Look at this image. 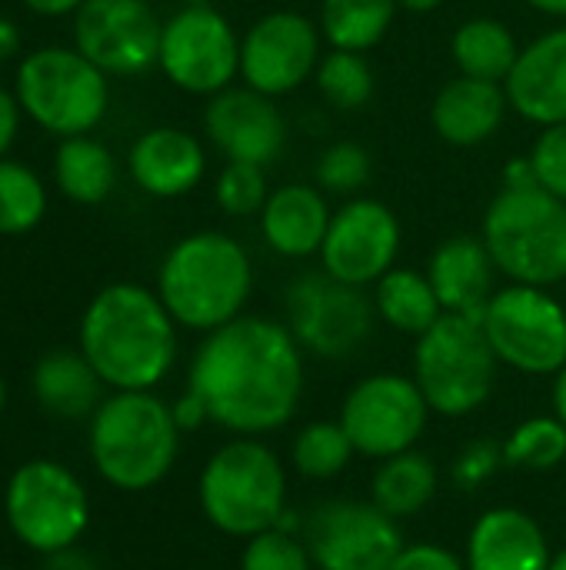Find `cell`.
<instances>
[{
    "label": "cell",
    "mask_w": 566,
    "mask_h": 570,
    "mask_svg": "<svg viewBox=\"0 0 566 570\" xmlns=\"http://www.w3.org/2000/svg\"><path fill=\"white\" fill-rule=\"evenodd\" d=\"M180 454L173 407L153 391H113L90 417V461L117 491H150Z\"/></svg>",
    "instance_id": "obj_4"
},
{
    "label": "cell",
    "mask_w": 566,
    "mask_h": 570,
    "mask_svg": "<svg viewBox=\"0 0 566 570\" xmlns=\"http://www.w3.org/2000/svg\"><path fill=\"white\" fill-rule=\"evenodd\" d=\"M397 3L407 13H434L437 7H444V0H397Z\"/></svg>",
    "instance_id": "obj_48"
},
{
    "label": "cell",
    "mask_w": 566,
    "mask_h": 570,
    "mask_svg": "<svg viewBox=\"0 0 566 570\" xmlns=\"http://www.w3.org/2000/svg\"><path fill=\"white\" fill-rule=\"evenodd\" d=\"M430 417V404L414 377L370 374L350 387L340 407V424L364 458H394L410 451Z\"/></svg>",
    "instance_id": "obj_13"
},
{
    "label": "cell",
    "mask_w": 566,
    "mask_h": 570,
    "mask_svg": "<svg viewBox=\"0 0 566 570\" xmlns=\"http://www.w3.org/2000/svg\"><path fill=\"white\" fill-rule=\"evenodd\" d=\"M504 90L520 120L540 130L566 124V23L520 47Z\"/></svg>",
    "instance_id": "obj_19"
},
{
    "label": "cell",
    "mask_w": 566,
    "mask_h": 570,
    "mask_svg": "<svg viewBox=\"0 0 566 570\" xmlns=\"http://www.w3.org/2000/svg\"><path fill=\"white\" fill-rule=\"evenodd\" d=\"M284 307L297 344L327 361H340L360 351L377 321L374 297H367L364 287L330 277L324 267L294 277Z\"/></svg>",
    "instance_id": "obj_12"
},
{
    "label": "cell",
    "mask_w": 566,
    "mask_h": 570,
    "mask_svg": "<svg viewBox=\"0 0 566 570\" xmlns=\"http://www.w3.org/2000/svg\"><path fill=\"white\" fill-rule=\"evenodd\" d=\"M530 10L544 13V17H557V20H566V0H524Z\"/></svg>",
    "instance_id": "obj_47"
},
{
    "label": "cell",
    "mask_w": 566,
    "mask_h": 570,
    "mask_svg": "<svg viewBox=\"0 0 566 570\" xmlns=\"http://www.w3.org/2000/svg\"><path fill=\"white\" fill-rule=\"evenodd\" d=\"M20 110L57 140L90 134L110 110V77L77 47H37L17 63Z\"/></svg>",
    "instance_id": "obj_7"
},
{
    "label": "cell",
    "mask_w": 566,
    "mask_h": 570,
    "mask_svg": "<svg viewBox=\"0 0 566 570\" xmlns=\"http://www.w3.org/2000/svg\"><path fill=\"white\" fill-rule=\"evenodd\" d=\"M163 20L150 0H83L73 10V47L107 77L157 67Z\"/></svg>",
    "instance_id": "obj_16"
},
{
    "label": "cell",
    "mask_w": 566,
    "mask_h": 570,
    "mask_svg": "<svg viewBox=\"0 0 566 570\" xmlns=\"http://www.w3.org/2000/svg\"><path fill=\"white\" fill-rule=\"evenodd\" d=\"M390 570H467V564L440 544H410Z\"/></svg>",
    "instance_id": "obj_40"
},
{
    "label": "cell",
    "mask_w": 566,
    "mask_h": 570,
    "mask_svg": "<svg viewBox=\"0 0 566 570\" xmlns=\"http://www.w3.org/2000/svg\"><path fill=\"white\" fill-rule=\"evenodd\" d=\"M554 417L566 428V364L554 374Z\"/></svg>",
    "instance_id": "obj_46"
},
{
    "label": "cell",
    "mask_w": 566,
    "mask_h": 570,
    "mask_svg": "<svg viewBox=\"0 0 566 570\" xmlns=\"http://www.w3.org/2000/svg\"><path fill=\"white\" fill-rule=\"evenodd\" d=\"M330 204L317 184H284L270 190L260 210V237L264 244L287 261H307L320 254L327 227H330Z\"/></svg>",
    "instance_id": "obj_23"
},
{
    "label": "cell",
    "mask_w": 566,
    "mask_h": 570,
    "mask_svg": "<svg viewBox=\"0 0 566 570\" xmlns=\"http://www.w3.org/2000/svg\"><path fill=\"white\" fill-rule=\"evenodd\" d=\"M480 324L497 361L520 374L544 377L566 364V307L547 287L507 284L494 291Z\"/></svg>",
    "instance_id": "obj_10"
},
{
    "label": "cell",
    "mask_w": 566,
    "mask_h": 570,
    "mask_svg": "<svg viewBox=\"0 0 566 570\" xmlns=\"http://www.w3.org/2000/svg\"><path fill=\"white\" fill-rule=\"evenodd\" d=\"M107 384L90 367V361L70 347L47 351L30 371V391L43 414L57 421H83L100 407V391Z\"/></svg>",
    "instance_id": "obj_25"
},
{
    "label": "cell",
    "mask_w": 566,
    "mask_h": 570,
    "mask_svg": "<svg viewBox=\"0 0 566 570\" xmlns=\"http://www.w3.org/2000/svg\"><path fill=\"white\" fill-rule=\"evenodd\" d=\"M397 0H320L317 23L334 50L367 53L390 33L397 20Z\"/></svg>",
    "instance_id": "obj_29"
},
{
    "label": "cell",
    "mask_w": 566,
    "mask_h": 570,
    "mask_svg": "<svg viewBox=\"0 0 566 570\" xmlns=\"http://www.w3.org/2000/svg\"><path fill=\"white\" fill-rule=\"evenodd\" d=\"M500 458H504V454H500L494 444L480 441V444H474V448H467V451L460 454V461H457V468H454V478H457L464 488H477L480 481H487V478L497 471Z\"/></svg>",
    "instance_id": "obj_39"
},
{
    "label": "cell",
    "mask_w": 566,
    "mask_h": 570,
    "mask_svg": "<svg viewBox=\"0 0 566 570\" xmlns=\"http://www.w3.org/2000/svg\"><path fill=\"white\" fill-rule=\"evenodd\" d=\"M504 461L527 471H554L566 461V428L557 417L524 421L504 444Z\"/></svg>",
    "instance_id": "obj_35"
},
{
    "label": "cell",
    "mask_w": 566,
    "mask_h": 570,
    "mask_svg": "<svg viewBox=\"0 0 566 570\" xmlns=\"http://www.w3.org/2000/svg\"><path fill=\"white\" fill-rule=\"evenodd\" d=\"M530 160L537 170V184L554 197L566 200V124L544 127L530 147Z\"/></svg>",
    "instance_id": "obj_38"
},
{
    "label": "cell",
    "mask_w": 566,
    "mask_h": 570,
    "mask_svg": "<svg viewBox=\"0 0 566 570\" xmlns=\"http://www.w3.org/2000/svg\"><path fill=\"white\" fill-rule=\"evenodd\" d=\"M20 104L13 97V90H7L0 83V157H7L10 144L17 140V130H20Z\"/></svg>",
    "instance_id": "obj_41"
},
{
    "label": "cell",
    "mask_w": 566,
    "mask_h": 570,
    "mask_svg": "<svg viewBox=\"0 0 566 570\" xmlns=\"http://www.w3.org/2000/svg\"><path fill=\"white\" fill-rule=\"evenodd\" d=\"M374 307L377 317L410 337L427 334L447 311L424 271L414 267H394L374 284Z\"/></svg>",
    "instance_id": "obj_27"
},
{
    "label": "cell",
    "mask_w": 566,
    "mask_h": 570,
    "mask_svg": "<svg viewBox=\"0 0 566 570\" xmlns=\"http://www.w3.org/2000/svg\"><path fill=\"white\" fill-rule=\"evenodd\" d=\"M3 407H7V384H3V377H0V414H3Z\"/></svg>",
    "instance_id": "obj_50"
},
{
    "label": "cell",
    "mask_w": 566,
    "mask_h": 570,
    "mask_svg": "<svg viewBox=\"0 0 566 570\" xmlns=\"http://www.w3.org/2000/svg\"><path fill=\"white\" fill-rule=\"evenodd\" d=\"M480 237L510 284L566 281V200L537 187H500L484 210Z\"/></svg>",
    "instance_id": "obj_5"
},
{
    "label": "cell",
    "mask_w": 566,
    "mask_h": 570,
    "mask_svg": "<svg viewBox=\"0 0 566 570\" xmlns=\"http://www.w3.org/2000/svg\"><path fill=\"white\" fill-rule=\"evenodd\" d=\"M517 53L520 43L514 30L497 17H470L450 37V57L457 63V73L474 80L504 83L517 63Z\"/></svg>",
    "instance_id": "obj_28"
},
{
    "label": "cell",
    "mask_w": 566,
    "mask_h": 570,
    "mask_svg": "<svg viewBox=\"0 0 566 570\" xmlns=\"http://www.w3.org/2000/svg\"><path fill=\"white\" fill-rule=\"evenodd\" d=\"M80 354L113 391H153L177 364V321L160 294L117 281L80 317Z\"/></svg>",
    "instance_id": "obj_2"
},
{
    "label": "cell",
    "mask_w": 566,
    "mask_h": 570,
    "mask_svg": "<svg viewBox=\"0 0 566 570\" xmlns=\"http://www.w3.org/2000/svg\"><path fill=\"white\" fill-rule=\"evenodd\" d=\"M157 294L177 327L210 334L237 321L254 294L250 254L224 230L187 234L163 254Z\"/></svg>",
    "instance_id": "obj_3"
},
{
    "label": "cell",
    "mask_w": 566,
    "mask_h": 570,
    "mask_svg": "<svg viewBox=\"0 0 566 570\" xmlns=\"http://www.w3.org/2000/svg\"><path fill=\"white\" fill-rule=\"evenodd\" d=\"M173 421H177L180 431H197V428H200L203 421H210V417H207L203 401H200L193 391H187V394L173 404Z\"/></svg>",
    "instance_id": "obj_42"
},
{
    "label": "cell",
    "mask_w": 566,
    "mask_h": 570,
    "mask_svg": "<svg viewBox=\"0 0 566 570\" xmlns=\"http://www.w3.org/2000/svg\"><path fill=\"white\" fill-rule=\"evenodd\" d=\"M314 83H317V94L334 110H344V114L364 110L374 100V90H377V77H374L370 60L364 53L334 50V47L320 57Z\"/></svg>",
    "instance_id": "obj_31"
},
{
    "label": "cell",
    "mask_w": 566,
    "mask_h": 570,
    "mask_svg": "<svg viewBox=\"0 0 566 570\" xmlns=\"http://www.w3.org/2000/svg\"><path fill=\"white\" fill-rule=\"evenodd\" d=\"M437 494V468L420 451H404L387 458L370 484V501L387 511L390 518H410L420 514Z\"/></svg>",
    "instance_id": "obj_30"
},
{
    "label": "cell",
    "mask_w": 566,
    "mask_h": 570,
    "mask_svg": "<svg viewBox=\"0 0 566 570\" xmlns=\"http://www.w3.org/2000/svg\"><path fill=\"white\" fill-rule=\"evenodd\" d=\"M354 454L357 451L340 421H314L294 441V468L310 481L337 478Z\"/></svg>",
    "instance_id": "obj_33"
},
{
    "label": "cell",
    "mask_w": 566,
    "mask_h": 570,
    "mask_svg": "<svg viewBox=\"0 0 566 570\" xmlns=\"http://www.w3.org/2000/svg\"><path fill=\"white\" fill-rule=\"evenodd\" d=\"M187 391L207 417L240 438H260L284 428L304 394V347L287 324L240 314L203 334L193 351Z\"/></svg>",
    "instance_id": "obj_1"
},
{
    "label": "cell",
    "mask_w": 566,
    "mask_h": 570,
    "mask_svg": "<svg viewBox=\"0 0 566 570\" xmlns=\"http://www.w3.org/2000/svg\"><path fill=\"white\" fill-rule=\"evenodd\" d=\"M550 561L547 534L517 508L480 514L467 541V570H547Z\"/></svg>",
    "instance_id": "obj_24"
},
{
    "label": "cell",
    "mask_w": 566,
    "mask_h": 570,
    "mask_svg": "<svg viewBox=\"0 0 566 570\" xmlns=\"http://www.w3.org/2000/svg\"><path fill=\"white\" fill-rule=\"evenodd\" d=\"M53 184L73 204H103L117 187V157L90 134L63 137L53 154Z\"/></svg>",
    "instance_id": "obj_26"
},
{
    "label": "cell",
    "mask_w": 566,
    "mask_h": 570,
    "mask_svg": "<svg viewBox=\"0 0 566 570\" xmlns=\"http://www.w3.org/2000/svg\"><path fill=\"white\" fill-rule=\"evenodd\" d=\"M47 214V187L27 164L0 157V237L30 234Z\"/></svg>",
    "instance_id": "obj_32"
},
{
    "label": "cell",
    "mask_w": 566,
    "mask_h": 570,
    "mask_svg": "<svg viewBox=\"0 0 566 570\" xmlns=\"http://www.w3.org/2000/svg\"><path fill=\"white\" fill-rule=\"evenodd\" d=\"M3 518L23 548L53 558L83 538L90 524V494L67 464L33 458L10 474Z\"/></svg>",
    "instance_id": "obj_9"
},
{
    "label": "cell",
    "mask_w": 566,
    "mask_h": 570,
    "mask_svg": "<svg viewBox=\"0 0 566 570\" xmlns=\"http://www.w3.org/2000/svg\"><path fill=\"white\" fill-rule=\"evenodd\" d=\"M0 570H10V568H0Z\"/></svg>",
    "instance_id": "obj_51"
},
{
    "label": "cell",
    "mask_w": 566,
    "mask_h": 570,
    "mask_svg": "<svg viewBox=\"0 0 566 570\" xmlns=\"http://www.w3.org/2000/svg\"><path fill=\"white\" fill-rule=\"evenodd\" d=\"M203 134L207 140L227 157L240 164L270 167L287 144V117L280 114L277 100L247 87L234 83L203 107Z\"/></svg>",
    "instance_id": "obj_18"
},
{
    "label": "cell",
    "mask_w": 566,
    "mask_h": 570,
    "mask_svg": "<svg viewBox=\"0 0 566 570\" xmlns=\"http://www.w3.org/2000/svg\"><path fill=\"white\" fill-rule=\"evenodd\" d=\"M500 187H537V170H534L530 154H527V157H514V160L504 167Z\"/></svg>",
    "instance_id": "obj_43"
},
{
    "label": "cell",
    "mask_w": 566,
    "mask_h": 570,
    "mask_svg": "<svg viewBox=\"0 0 566 570\" xmlns=\"http://www.w3.org/2000/svg\"><path fill=\"white\" fill-rule=\"evenodd\" d=\"M307 548L320 570H390L407 544L374 501H330L310 514Z\"/></svg>",
    "instance_id": "obj_17"
},
{
    "label": "cell",
    "mask_w": 566,
    "mask_h": 570,
    "mask_svg": "<svg viewBox=\"0 0 566 570\" xmlns=\"http://www.w3.org/2000/svg\"><path fill=\"white\" fill-rule=\"evenodd\" d=\"M203 518L227 538H254L287 514V474L280 458L254 438L224 444L200 474Z\"/></svg>",
    "instance_id": "obj_6"
},
{
    "label": "cell",
    "mask_w": 566,
    "mask_h": 570,
    "mask_svg": "<svg viewBox=\"0 0 566 570\" xmlns=\"http://www.w3.org/2000/svg\"><path fill=\"white\" fill-rule=\"evenodd\" d=\"M83 0H23L27 10L40 13V17H67L80 7Z\"/></svg>",
    "instance_id": "obj_44"
},
{
    "label": "cell",
    "mask_w": 566,
    "mask_h": 570,
    "mask_svg": "<svg viewBox=\"0 0 566 570\" xmlns=\"http://www.w3.org/2000/svg\"><path fill=\"white\" fill-rule=\"evenodd\" d=\"M547 570H566V551H564V554H557V558L550 561V568H547Z\"/></svg>",
    "instance_id": "obj_49"
},
{
    "label": "cell",
    "mask_w": 566,
    "mask_h": 570,
    "mask_svg": "<svg viewBox=\"0 0 566 570\" xmlns=\"http://www.w3.org/2000/svg\"><path fill=\"white\" fill-rule=\"evenodd\" d=\"M507 110H510V100H507L504 83L457 73L437 90L430 104V124L444 144L470 150L500 134Z\"/></svg>",
    "instance_id": "obj_22"
},
{
    "label": "cell",
    "mask_w": 566,
    "mask_h": 570,
    "mask_svg": "<svg viewBox=\"0 0 566 570\" xmlns=\"http://www.w3.org/2000/svg\"><path fill=\"white\" fill-rule=\"evenodd\" d=\"M447 314H467L484 321L494 297V277L500 274L480 234H457L434 247L424 271Z\"/></svg>",
    "instance_id": "obj_21"
},
{
    "label": "cell",
    "mask_w": 566,
    "mask_h": 570,
    "mask_svg": "<svg viewBox=\"0 0 566 570\" xmlns=\"http://www.w3.org/2000/svg\"><path fill=\"white\" fill-rule=\"evenodd\" d=\"M267 197H270L267 167H260V164L227 160L224 170L217 174L214 200L227 217H260Z\"/></svg>",
    "instance_id": "obj_36"
},
{
    "label": "cell",
    "mask_w": 566,
    "mask_h": 570,
    "mask_svg": "<svg viewBox=\"0 0 566 570\" xmlns=\"http://www.w3.org/2000/svg\"><path fill=\"white\" fill-rule=\"evenodd\" d=\"M310 548L294 538V531L270 528L264 534L247 538L240 554V570H314Z\"/></svg>",
    "instance_id": "obj_37"
},
{
    "label": "cell",
    "mask_w": 566,
    "mask_h": 570,
    "mask_svg": "<svg viewBox=\"0 0 566 570\" xmlns=\"http://www.w3.org/2000/svg\"><path fill=\"white\" fill-rule=\"evenodd\" d=\"M130 180L160 200L190 194L207 174L203 144L183 127H150L143 130L127 154Z\"/></svg>",
    "instance_id": "obj_20"
},
{
    "label": "cell",
    "mask_w": 566,
    "mask_h": 570,
    "mask_svg": "<svg viewBox=\"0 0 566 570\" xmlns=\"http://www.w3.org/2000/svg\"><path fill=\"white\" fill-rule=\"evenodd\" d=\"M370 177H374V157L357 140H337L324 147L314 160V184L324 194L360 197Z\"/></svg>",
    "instance_id": "obj_34"
},
{
    "label": "cell",
    "mask_w": 566,
    "mask_h": 570,
    "mask_svg": "<svg viewBox=\"0 0 566 570\" xmlns=\"http://www.w3.org/2000/svg\"><path fill=\"white\" fill-rule=\"evenodd\" d=\"M320 23L297 10H270L240 37V80L267 97H287L314 80L324 57Z\"/></svg>",
    "instance_id": "obj_14"
},
{
    "label": "cell",
    "mask_w": 566,
    "mask_h": 570,
    "mask_svg": "<svg viewBox=\"0 0 566 570\" xmlns=\"http://www.w3.org/2000/svg\"><path fill=\"white\" fill-rule=\"evenodd\" d=\"M564 468H566V461H564Z\"/></svg>",
    "instance_id": "obj_52"
},
{
    "label": "cell",
    "mask_w": 566,
    "mask_h": 570,
    "mask_svg": "<svg viewBox=\"0 0 566 570\" xmlns=\"http://www.w3.org/2000/svg\"><path fill=\"white\" fill-rule=\"evenodd\" d=\"M404 244L400 217L377 197H347L327 227L320 247V267L354 287H374L387 271L397 267Z\"/></svg>",
    "instance_id": "obj_15"
},
{
    "label": "cell",
    "mask_w": 566,
    "mask_h": 570,
    "mask_svg": "<svg viewBox=\"0 0 566 570\" xmlns=\"http://www.w3.org/2000/svg\"><path fill=\"white\" fill-rule=\"evenodd\" d=\"M17 47H20V30H17V23L7 20V17H0V63L10 60V57L17 53Z\"/></svg>",
    "instance_id": "obj_45"
},
{
    "label": "cell",
    "mask_w": 566,
    "mask_h": 570,
    "mask_svg": "<svg viewBox=\"0 0 566 570\" xmlns=\"http://www.w3.org/2000/svg\"><path fill=\"white\" fill-rule=\"evenodd\" d=\"M157 67L193 97H214L240 80V33L210 3L197 0L163 20Z\"/></svg>",
    "instance_id": "obj_11"
},
{
    "label": "cell",
    "mask_w": 566,
    "mask_h": 570,
    "mask_svg": "<svg viewBox=\"0 0 566 570\" xmlns=\"http://www.w3.org/2000/svg\"><path fill=\"white\" fill-rule=\"evenodd\" d=\"M497 364L484 324L467 314H444L414 347V381L430 411L444 417L477 411L494 391Z\"/></svg>",
    "instance_id": "obj_8"
}]
</instances>
